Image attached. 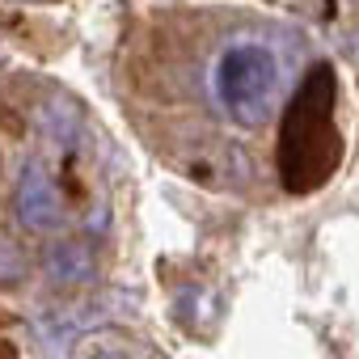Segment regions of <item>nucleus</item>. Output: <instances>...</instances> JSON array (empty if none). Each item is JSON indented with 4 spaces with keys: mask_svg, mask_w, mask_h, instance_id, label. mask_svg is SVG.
Returning a JSON list of instances; mask_svg holds the SVG:
<instances>
[{
    "mask_svg": "<svg viewBox=\"0 0 359 359\" xmlns=\"http://www.w3.org/2000/svg\"><path fill=\"white\" fill-rule=\"evenodd\" d=\"M334 93H338L334 68L313 64L287 102L279 127V152H275L279 182L287 195H313L338 173L342 140L334 127Z\"/></svg>",
    "mask_w": 359,
    "mask_h": 359,
    "instance_id": "obj_1",
    "label": "nucleus"
},
{
    "mask_svg": "<svg viewBox=\"0 0 359 359\" xmlns=\"http://www.w3.org/2000/svg\"><path fill=\"white\" fill-rule=\"evenodd\" d=\"M216 97L241 127H262L279 97V60L266 43H233L216 60Z\"/></svg>",
    "mask_w": 359,
    "mask_h": 359,
    "instance_id": "obj_2",
    "label": "nucleus"
},
{
    "mask_svg": "<svg viewBox=\"0 0 359 359\" xmlns=\"http://www.w3.org/2000/svg\"><path fill=\"white\" fill-rule=\"evenodd\" d=\"M60 216H64V208H60V191L51 182V173L39 161H30L18 182V220L30 233H55Z\"/></svg>",
    "mask_w": 359,
    "mask_h": 359,
    "instance_id": "obj_3",
    "label": "nucleus"
},
{
    "mask_svg": "<svg viewBox=\"0 0 359 359\" xmlns=\"http://www.w3.org/2000/svg\"><path fill=\"white\" fill-rule=\"evenodd\" d=\"M47 275L55 283H85L93 275V258H89V250L81 241H60L51 250V258H47Z\"/></svg>",
    "mask_w": 359,
    "mask_h": 359,
    "instance_id": "obj_4",
    "label": "nucleus"
},
{
    "mask_svg": "<svg viewBox=\"0 0 359 359\" xmlns=\"http://www.w3.org/2000/svg\"><path fill=\"white\" fill-rule=\"evenodd\" d=\"M22 271H26V262H22V250H18L9 237H0V287L18 283V279H22Z\"/></svg>",
    "mask_w": 359,
    "mask_h": 359,
    "instance_id": "obj_5",
    "label": "nucleus"
},
{
    "mask_svg": "<svg viewBox=\"0 0 359 359\" xmlns=\"http://www.w3.org/2000/svg\"><path fill=\"white\" fill-rule=\"evenodd\" d=\"M85 359H127L123 351H114V346H89L85 351Z\"/></svg>",
    "mask_w": 359,
    "mask_h": 359,
    "instance_id": "obj_6",
    "label": "nucleus"
},
{
    "mask_svg": "<svg viewBox=\"0 0 359 359\" xmlns=\"http://www.w3.org/2000/svg\"><path fill=\"white\" fill-rule=\"evenodd\" d=\"M0 359H13V346L9 342H0Z\"/></svg>",
    "mask_w": 359,
    "mask_h": 359,
    "instance_id": "obj_7",
    "label": "nucleus"
}]
</instances>
